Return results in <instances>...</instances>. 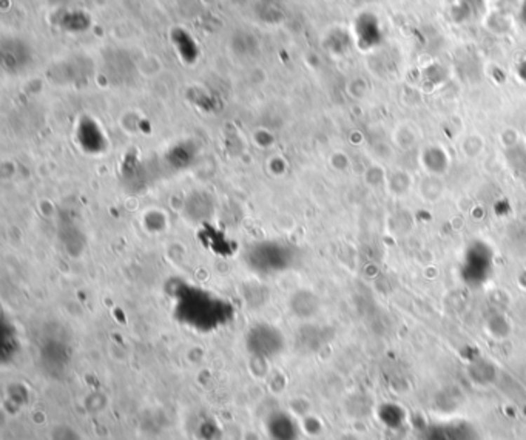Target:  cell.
Returning a JSON list of instances; mask_svg holds the SVG:
<instances>
[{
  "instance_id": "cell-1",
  "label": "cell",
  "mask_w": 526,
  "mask_h": 440,
  "mask_svg": "<svg viewBox=\"0 0 526 440\" xmlns=\"http://www.w3.org/2000/svg\"><path fill=\"white\" fill-rule=\"evenodd\" d=\"M245 265L258 274H278L293 265L295 255L289 243L259 241L245 251Z\"/></svg>"
},
{
  "instance_id": "cell-2",
  "label": "cell",
  "mask_w": 526,
  "mask_h": 440,
  "mask_svg": "<svg viewBox=\"0 0 526 440\" xmlns=\"http://www.w3.org/2000/svg\"><path fill=\"white\" fill-rule=\"evenodd\" d=\"M247 345L252 352L261 355V357H274L281 352L284 340L280 331L267 326V324H258L249 332Z\"/></svg>"
}]
</instances>
